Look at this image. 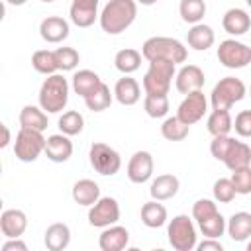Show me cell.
<instances>
[{"label": "cell", "instance_id": "6da1fadb", "mask_svg": "<svg viewBox=\"0 0 251 251\" xmlns=\"http://www.w3.org/2000/svg\"><path fill=\"white\" fill-rule=\"evenodd\" d=\"M137 16V2L135 0H108L100 12V27L108 35H120L126 31Z\"/></svg>", "mask_w": 251, "mask_h": 251}, {"label": "cell", "instance_id": "7a4b0ae2", "mask_svg": "<svg viewBox=\"0 0 251 251\" xmlns=\"http://www.w3.org/2000/svg\"><path fill=\"white\" fill-rule=\"evenodd\" d=\"M141 55L145 61H171L175 65L184 63L188 57V51L182 41L175 37H165V35H155L143 41L141 45Z\"/></svg>", "mask_w": 251, "mask_h": 251}, {"label": "cell", "instance_id": "3957f363", "mask_svg": "<svg viewBox=\"0 0 251 251\" xmlns=\"http://www.w3.org/2000/svg\"><path fill=\"white\" fill-rule=\"evenodd\" d=\"M69 88H71V84L61 73L47 75V78L41 82V88H39V94H37L39 106L47 114L63 112L67 102H69Z\"/></svg>", "mask_w": 251, "mask_h": 251}, {"label": "cell", "instance_id": "277c9868", "mask_svg": "<svg viewBox=\"0 0 251 251\" xmlns=\"http://www.w3.org/2000/svg\"><path fill=\"white\" fill-rule=\"evenodd\" d=\"M167 239L176 251H192L198 243V233L192 216L178 214L167 224Z\"/></svg>", "mask_w": 251, "mask_h": 251}, {"label": "cell", "instance_id": "5b68a950", "mask_svg": "<svg viewBox=\"0 0 251 251\" xmlns=\"http://www.w3.org/2000/svg\"><path fill=\"white\" fill-rule=\"evenodd\" d=\"M247 94V88L241 78L237 76H224L220 78L212 92H210V104L212 110H231L235 102H241Z\"/></svg>", "mask_w": 251, "mask_h": 251}, {"label": "cell", "instance_id": "8992f818", "mask_svg": "<svg viewBox=\"0 0 251 251\" xmlns=\"http://www.w3.org/2000/svg\"><path fill=\"white\" fill-rule=\"evenodd\" d=\"M176 75V65L171 61H149V69L143 75L145 94H169L173 78Z\"/></svg>", "mask_w": 251, "mask_h": 251}, {"label": "cell", "instance_id": "52a82bcc", "mask_svg": "<svg viewBox=\"0 0 251 251\" xmlns=\"http://www.w3.org/2000/svg\"><path fill=\"white\" fill-rule=\"evenodd\" d=\"M45 139L43 131L20 127L14 139V155L22 163H33L39 159L41 153H45Z\"/></svg>", "mask_w": 251, "mask_h": 251}, {"label": "cell", "instance_id": "ba28073f", "mask_svg": "<svg viewBox=\"0 0 251 251\" xmlns=\"http://www.w3.org/2000/svg\"><path fill=\"white\" fill-rule=\"evenodd\" d=\"M88 161H90V167L102 175V176H112L120 171L122 167V157L120 153L110 147L108 143L104 141H94L88 149Z\"/></svg>", "mask_w": 251, "mask_h": 251}, {"label": "cell", "instance_id": "9c48e42d", "mask_svg": "<svg viewBox=\"0 0 251 251\" xmlns=\"http://www.w3.org/2000/svg\"><path fill=\"white\" fill-rule=\"evenodd\" d=\"M216 57L226 69H243L251 63V47L237 39H224L216 49Z\"/></svg>", "mask_w": 251, "mask_h": 251}, {"label": "cell", "instance_id": "30bf717a", "mask_svg": "<svg viewBox=\"0 0 251 251\" xmlns=\"http://www.w3.org/2000/svg\"><path fill=\"white\" fill-rule=\"evenodd\" d=\"M120 220V204L114 196H100L90 208H88V224L92 227H108L118 224Z\"/></svg>", "mask_w": 251, "mask_h": 251}, {"label": "cell", "instance_id": "8fae6325", "mask_svg": "<svg viewBox=\"0 0 251 251\" xmlns=\"http://www.w3.org/2000/svg\"><path fill=\"white\" fill-rule=\"evenodd\" d=\"M206 112H208V98L204 96L202 90H194V92L184 94L182 102L178 104L176 116H178L184 124L192 126V124L200 122Z\"/></svg>", "mask_w": 251, "mask_h": 251}, {"label": "cell", "instance_id": "7c38bea8", "mask_svg": "<svg viewBox=\"0 0 251 251\" xmlns=\"http://www.w3.org/2000/svg\"><path fill=\"white\" fill-rule=\"evenodd\" d=\"M153 155L149 151H135L127 163V178L133 184H143L153 176Z\"/></svg>", "mask_w": 251, "mask_h": 251}, {"label": "cell", "instance_id": "4fadbf2b", "mask_svg": "<svg viewBox=\"0 0 251 251\" xmlns=\"http://www.w3.org/2000/svg\"><path fill=\"white\" fill-rule=\"evenodd\" d=\"M204 82H206V76L198 65H182L175 75V86L180 94L202 90Z\"/></svg>", "mask_w": 251, "mask_h": 251}, {"label": "cell", "instance_id": "5bb4252c", "mask_svg": "<svg viewBox=\"0 0 251 251\" xmlns=\"http://www.w3.org/2000/svg\"><path fill=\"white\" fill-rule=\"evenodd\" d=\"M98 0H71L69 18L76 27H90L98 18Z\"/></svg>", "mask_w": 251, "mask_h": 251}, {"label": "cell", "instance_id": "9a60e30c", "mask_svg": "<svg viewBox=\"0 0 251 251\" xmlns=\"http://www.w3.org/2000/svg\"><path fill=\"white\" fill-rule=\"evenodd\" d=\"M69 22L61 16H47L39 24V35L47 43H61L69 37Z\"/></svg>", "mask_w": 251, "mask_h": 251}, {"label": "cell", "instance_id": "2e32d148", "mask_svg": "<svg viewBox=\"0 0 251 251\" xmlns=\"http://www.w3.org/2000/svg\"><path fill=\"white\" fill-rule=\"evenodd\" d=\"M27 229V216L25 212L18 208H8L0 216V231L2 235L8 237H22L24 231Z\"/></svg>", "mask_w": 251, "mask_h": 251}, {"label": "cell", "instance_id": "e0dca14e", "mask_svg": "<svg viewBox=\"0 0 251 251\" xmlns=\"http://www.w3.org/2000/svg\"><path fill=\"white\" fill-rule=\"evenodd\" d=\"M45 155L49 161L53 163H65L71 159L73 155V141L69 135L61 133H53L45 139Z\"/></svg>", "mask_w": 251, "mask_h": 251}, {"label": "cell", "instance_id": "ac0fdd59", "mask_svg": "<svg viewBox=\"0 0 251 251\" xmlns=\"http://www.w3.org/2000/svg\"><path fill=\"white\" fill-rule=\"evenodd\" d=\"M127 243H129V231L118 224L104 227L98 237V247L102 251H122L127 247Z\"/></svg>", "mask_w": 251, "mask_h": 251}, {"label": "cell", "instance_id": "d6986e66", "mask_svg": "<svg viewBox=\"0 0 251 251\" xmlns=\"http://www.w3.org/2000/svg\"><path fill=\"white\" fill-rule=\"evenodd\" d=\"M114 98L122 106H133V104H137L139 98H141V86H139V82L135 78H131L129 75H124L114 84Z\"/></svg>", "mask_w": 251, "mask_h": 251}, {"label": "cell", "instance_id": "ffe728a7", "mask_svg": "<svg viewBox=\"0 0 251 251\" xmlns=\"http://www.w3.org/2000/svg\"><path fill=\"white\" fill-rule=\"evenodd\" d=\"M222 27L226 33L239 37L251 29V18L241 8H229L222 18Z\"/></svg>", "mask_w": 251, "mask_h": 251}, {"label": "cell", "instance_id": "44dd1931", "mask_svg": "<svg viewBox=\"0 0 251 251\" xmlns=\"http://www.w3.org/2000/svg\"><path fill=\"white\" fill-rule=\"evenodd\" d=\"M102 84V78L98 76V73L90 71V69H80V71H75L73 76H71V88L75 94L86 98L88 94H92L98 86Z\"/></svg>", "mask_w": 251, "mask_h": 251}, {"label": "cell", "instance_id": "7402d4cb", "mask_svg": "<svg viewBox=\"0 0 251 251\" xmlns=\"http://www.w3.org/2000/svg\"><path fill=\"white\" fill-rule=\"evenodd\" d=\"M43 243L49 251H63L71 243V229L63 222L51 224L43 233Z\"/></svg>", "mask_w": 251, "mask_h": 251}, {"label": "cell", "instance_id": "603a6c76", "mask_svg": "<svg viewBox=\"0 0 251 251\" xmlns=\"http://www.w3.org/2000/svg\"><path fill=\"white\" fill-rule=\"evenodd\" d=\"M216 41V33L208 24H194L186 33V43L194 51H208Z\"/></svg>", "mask_w": 251, "mask_h": 251}, {"label": "cell", "instance_id": "cb8c5ba5", "mask_svg": "<svg viewBox=\"0 0 251 251\" xmlns=\"http://www.w3.org/2000/svg\"><path fill=\"white\" fill-rule=\"evenodd\" d=\"M178 188H180V180L175 175L165 173V175H159L157 178H153V182L149 186V194H151V198L163 202V200L173 198L178 192Z\"/></svg>", "mask_w": 251, "mask_h": 251}, {"label": "cell", "instance_id": "d4e9b609", "mask_svg": "<svg viewBox=\"0 0 251 251\" xmlns=\"http://www.w3.org/2000/svg\"><path fill=\"white\" fill-rule=\"evenodd\" d=\"M71 196L78 206H88L90 208L100 198V186H98V182H94L90 178H80L73 184Z\"/></svg>", "mask_w": 251, "mask_h": 251}, {"label": "cell", "instance_id": "484cf974", "mask_svg": "<svg viewBox=\"0 0 251 251\" xmlns=\"http://www.w3.org/2000/svg\"><path fill=\"white\" fill-rule=\"evenodd\" d=\"M20 127H27V129H37L43 131L47 127V112L41 106H33V104H25L20 110L18 116Z\"/></svg>", "mask_w": 251, "mask_h": 251}, {"label": "cell", "instance_id": "4316f807", "mask_svg": "<svg viewBox=\"0 0 251 251\" xmlns=\"http://www.w3.org/2000/svg\"><path fill=\"white\" fill-rule=\"evenodd\" d=\"M141 222L149 229H157L167 224V208L161 204V200H149L141 206Z\"/></svg>", "mask_w": 251, "mask_h": 251}, {"label": "cell", "instance_id": "83f0119b", "mask_svg": "<svg viewBox=\"0 0 251 251\" xmlns=\"http://www.w3.org/2000/svg\"><path fill=\"white\" fill-rule=\"evenodd\" d=\"M227 235L233 241H247L251 237V214L235 212L227 220Z\"/></svg>", "mask_w": 251, "mask_h": 251}, {"label": "cell", "instance_id": "f1b7e54d", "mask_svg": "<svg viewBox=\"0 0 251 251\" xmlns=\"http://www.w3.org/2000/svg\"><path fill=\"white\" fill-rule=\"evenodd\" d=\"M206 127L212 137L229 135V131L233 129V118H231L229 110H212L206 120Z\"/></svg>", "mask_w": 251, "mask_h": 251}, {"label": "cell", "instance_id": "f546056e", "mask_svg": "<svg viewBox=\"0 0 251 251\" xmlns=\"http://www.w3.org/2000/svg\"><path fill=\"white\" fill-rule=\"evenodd\" d=\"M141 53L137 49H131V47H126V49H120L114 57V67L122 73V75H131L135 73L139 67H141Z\"/></svg>", "mask_w": 251, "mask_h": 251}, {"label": "cell", "instance_id": "4dcf8cb0", "mask_svg": "<svg viewBox=\"0 0 251 251\" xmlns=\"http://www.w3.org/2000/svg\"><path fill=\"white\" fill-rule=\"evenodd\" d=\"M188 133H190V126L184 124L178 116H169L161 124V135L167 141H182L188 137Z\"/></svg>", "mask_w": 251, "mask_h": 251}, {"label": "cell", "instance_id": "1f68e13d", "mask_svg": "<svg viewBox=\"0 0 251 251\" xmlns=\"http://www.w3.org/2000/svg\"><path fill=\"white\" fill-rule=\"evenodd\" d=\"M206 2L204 0H180L178 4V14L182 18V22L194 25V24H200L206 16Z\"/></svg>", "mask_w": 251, "mask_h": 251}, {"label": "cell", "instance_id": "d6a6232c", "mask_svg": "<svg viewBox=\"0 0 251 251\" xmlns=\"http://www.w3.org/2000/svg\"><path fill=\"white\" fill-rule=\"evenodd\" d=\"M112 100H114V90H110V86L106 82H102L92 94H88L84 98V104L90 112H104L110 108Z\"/></svg>", "mask_w": 251, "mask_h": 251}, {"label": "cell", "instance_id": "836d02e7", "mask_svg": "<svg viewBox=\"0 0 251 251\" xmlns=\"http://www.w3.org/2000/svg\"><path fill=\"white\" fill-rule=\"evenodd\" d=\"M224 165L229 171H235V169H241V167H249L251 165V147L245 141H235V145L231 147V151L226 157Z\"/></svg>", "mask_w": 251, "mask_h": 251}, {"label": "cell", "instance_id": "e575fe53", "mask_svg": "<svg viewBox=\"0 0 251 251\" xmlns=\"http://www.w3.org/2000/svg\"><path fill=\"white\" fill-rule=\"evenodd\" d=\"M57 124H59V129L65 135L73 137V135H78L84 129V116L78 110H67V112H63L59 116Z\"/></svg>", "mask_w": 251, "mask_h": 251}, {"label": "cell", "instance_id": "d590c367", "mask_svg": "<svg viewBox=\"0 0 251 251\" xmlns=\"http://www.w3.org/2000/svg\"><path fill=\"white\" fill-rule=\"evenodd\" d=\"M198 229H200V233H202L204 237L220 239V237L227 231V220H226L220 212H216V214H212L210 218L198 222Z\"/></svg>", "mask_w": 251, "mask_h": 251}, {"label": "cell", "instance_id": "8d00e7d4", "mask_svg": "<svg viewBox=\"0 0 251 251\" xmlns=\"http://www.w3.org/2000/svg\"><path fill=\"white\" fill-rule=\"evenodd\" d=\"M143 110L153 120L165 118L169 114V96L167 94H145Z\"/></svg>", "mask_w": 251, "mask_h": 251}, {"label": "cell", "instance_id": "74e56055", "mask_svg": "<svg viewBox=\"0 0 251 251\" xmlns=\"http://www.w3.org/2000/svg\"><path fill=\"white\" fill-rule=\"evenodd\" d=\"M31 67L41 73V75H55L59 71L57 67V61H55V51H49V49H39L31 55Z\"/></svg>", "mask_w": 251, "mask_h": 251}, {"label": "cell", "instance_id": "f35d334b", "mask_svg": "<svg viewBox=\"0 0 251 251\" xmlns=\"http://www.w3.org/2000/svg\"><path fill=\"white\" fill-rule=\"evenodd\" d=\"M55 61L59 71H75L76 65L80 63V55L75 47H57L55 49Z\"/></svg>", "mask_w": 251, "mask_h": 251}, {"label": "cell", "instance_id": "ab89813d", "mask_svg": "<svg viewBox=\"0 0 251 251\" xmlns=\"http://www.w3.org/2000/svg\"><path fill=\"white\" fill-rule=\"evenodd\" d=\"M235 137H231V135H216L214 139H212V143H210V153H212V157L216 159V161H226V157L229 155V151H231V147L235 145Z\"/></svg>", "mask_w": 251, "mask_h": 251}, {"label": "cell", "instance_id": "60d3db41", "mask_svg": "<svg viewBox=\"0 0 251 251\" xmlns=\"http://www.w3.org/2000/svg\"><path fill=\"white\" fill-rule=\"evenodd\" d=\"M212 192H214V200L220 202V204H229L235 198V194H237L231 178H218L214 182Z\"/></svg>", "mask_w": 251, "mask_h": 251}, {"label": "cell", "instance_id": "b9f144b4", "mask_svg": "<svg viewBox=\"0 0 251 251\" xmlns=\"http://www.w3.org/2000/svg\"><path fill=\"white\" fill-rule=\"evenodd\" d=\"M231 182L237 194H251V165L231 171Z\"/></svg>", "mask_w": 251, "mask_h": 251}, {"label": "cell", "instance_id": "7bdbcfd3", "mask_svg": "<svg viewBox=\"0 0 251 251\" xmlns=\"http://www.w3.org/2000/svg\"><path fill=\"white\" fill-rule=\"evenodd\" d=\"M216 212H218L216 200H210V198H198V200L192 204V212H190V216H192V220L198 224V222L210 218V216L216 214Z\"/></svg>", "mask_w": 251, "mask_h": 251}, {"label": "cell", "instance_id": "ee69618b", "mask_svg": "<svg viewBox=\"0 0 251 251\" xmlns=\"http://www.w3.org/2000/svg\"><path fill=\"white\" fill-rule=\"evenodd\" d=\"M233 129L239 137H251V110H241L235 116Z\"/></svg>", "mask_w": 251, "mask_h": 251}, {"label": "cell", "instance_id": "f6af8a7d", "mask_svg": "<svg viewBox=\"0 0 251 251\" xmlns=\"http://www.w3.org/2000/svg\"><path fill=\"white\" fill-rule=\"evenodd\" d=\"M196 249L198 251H224V245H222V241H218L214 237H206L204 241L196 243Z\"/></svg>", "mask_w": 251, "mask_h": 251}, {"label": "cell", "instance_id": "bcb514c9", "mask_svg": "<svg viewBox=\"0 0 251 251\" xmlns=\"http://www.w3.org/2000/svg\"><path fill=\"white\" fill-rule=\"evenodd\" d=\"M2 251H27V245L20 237H8V241L2 243Z\"/></svg>", "mask_w": 251, "mask_h": 251}, {"label": "cell", "instance_id": "7dc6e473", "mask_svg": "<svg viewBox=\"0 0 251 251\" xmlns=\"http://www.w3.org/2000/svg\"><path fill=\"white\" fill-rule=\"evenodd\" d=\"M10 141H12L10 129H8V126H6V124H2V141H0V147H2V149H4V147H8V145H10Z\"/></svg>", "mask_w": 251, "mask_h": 251}, {"label": "cell", "instance_id": "c3c4849f", "mask_svg": "<svg viewBox=\"0 0 251 251\" xmlns=\"http://www.w3.org/2000/svg\"><path fill=\"white\" fill-rule=\"evenodd\" d=\"M6 4H10V6H24L27 0H4Z\"/></svg>", "mask_w": 251, "mask_h": 251}, {"label": "cell", "instance_id": "681fc988", "mask_svg": "<svg viewBox=\"0 0 251 251\" xmlns=\"http://www.w3.org/2000/svg\"><path fill=\"white\" fill-rule=\"evenodd\" d=\"M137 4H141V6H153V4H157L159 0H135Z\"/></svg>", "mask_w": 251, "mask_h": 251}, {"label": "cell", "instance_id": "f907efd6", "mask_svg": "<svg viewBox=\"0 0 251 251\" xmlns=\"http://www.w3.org/2000/svg\"><path fill=\"white\" fill-rule=\"evenodd\" d=\"M247 251H251V239L247 241Z\"/></svg>", "mask_w": 251, "mask_h": 251}, {"label": "cell", "instance_id": "816d5d0a", "mask_svg": "<svg viewBox=\"0 0 251 251\" xmlns=\"http://www.w3.org/2000/svg\"><path fill=\"white\" fill-rule=\"evenodd\" d=\"M39 2H45V4H51V2H55V0H39Z\"/></svg>", "mask_w": 251, "mask_h": 251}, {"label": "cell", "instance_id": "f5cc1de1", "mask_svg": "<svg viewBox=\"0 0 251 251\" xmlns=\"http://www.w3.org/2000/svg\"><path fill=\"white\" fill-rule=\"evenodd\" d=\"M245 4H247V6H249V8H251V0H245Z\"/></svg>", "mask_w": 251, "mask_h": 251}, {"label": "cell", "instance_id": "db71d44e", "mask_svg": "<svg viewBox=\"0 0 251 251\" xmlns=\"http://www.w3.org/2000/svg\"><path fill=\"white\" fill-rule=\"evenodd\" d=\"M249 92H251V86H249Z\"/></svg>", "mask_w": 251, "mask_h": 251}]
</instances>
